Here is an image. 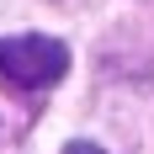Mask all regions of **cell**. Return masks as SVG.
Returning a JSON list of instances; mask_svg holds the SVG:
<instances>
[{
    "instance_id": "1",
    "label": "cell",
    "mask_w": 154,
    "mask_h": 154,
    "mask_svg": "<svg viewBox=\"0 0 154 154\" xmlns=\"http://www.w3.org/2000/svg\"><path fill=\"white\" fill-rule=\"evenodd\" d=\"M0 75L21 85V91H43V85H59L69 75V48L59 37H0Z\"/></svg>"
},
{
    "instance_id": "2",
    "label": "cell",
    "mask_w": 154,
    "mask_h": 154,
    "mask_svg": "<svg viewBox=\"0 0 154 154\" xmlns=\"http://www.w3.org/2000/svg\"><path fill=\"white\" fill-rule=\"evenodd\" d=\"M64 154H106V149H96V143H85V138H75V143H64Z\"/></svg>"
}]
</instances>
